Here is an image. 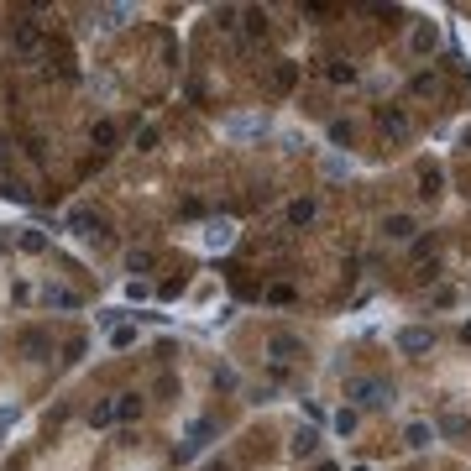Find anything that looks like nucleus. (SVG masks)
Returning a JSON list of instances; mask_svg holds the SVG:
<instances>
[{"label":"nucleus","instance_id":"39448f33","mask_svg":"<svg viewBox=\"0 0 471 471\" xmlns=\"http://www.w3.org/2000/svg\"><path fill=\"white\" fill-rule=\"evenodd\" d=\"M225 136H267V116H231Z\"/></svg>","mask_w":471,"mask_h":471},{"label":"nucleus","instance_id":"2f4dec72","mask_svg":"<svg viewBox=\"0 0 471 471\" xmlns=\"http://www.w3.org/2000/svg\"><path fill=\"white\" fill-rule=\"evenodd\" d=\"M314 471H335V466H330V461H325V466H314Z\"/></svg>","mask_w":471,"mask_h":471},{"label":"nucleus","instance_id":"6ab92c4d","mask_svg":"<svg viewBox=\"0 0 471 471\" xmlns=\"http://www.w3.org/2000/svg\"><path fill=\"white\" fill-rule=\"evenodd\" d=\"M89 424H94V429H105V424H116V403H94Z\"/></svg>","mask_w":471,"mask_h":471},{"label":"nucleus","instance_id":"f3484780","mask_svg":"<svg viewBox=\"0 0 471 471\" xmlns=\"http://www.w3.org/2000/svg\"><path fill=\"white\" fill-rule=\"evenodd\" d=\"M403 440H409L414 450H424L429 440H435V429H429V424H409V429H403Z\"/></svg>","mask_w":471,"mask_h":471},{"label":"nucleus","instance_id":"7ed1b4c3","mask_svg":"<svg viewBox=\"0 0 471 471\" xmlns=\"http://www.w3.org/2000/svg\"><path fill=\"white\" fill-rule=\"evenodd\" d=\"M429 346H435V330H424V325H409V330H398V351L419 356V351H429Z\"/></svg>","mask_w":471,"mask_h":471},{"label":"nucleus","instance_id":"4be33fe9","mask_svg":"<svg viewBox=\"0 0 471 471\" xmlns=\"http://www.w3.org/2000/svg\"><path fill=\"white\" fill-rule=\"evenodd\" d=\"M330 424H335V435H351V429H356V409H341Z\"/></svg>","mask_w":471,"mask_h":471},{"label":"nucleus","instance_id":"7c9ffc66","mask_svg":"<svg viewBox=\"0 0 471 471\" xmlns=\"http://www.w3.org/2000/svg\"><path fill=\"white\" fill-rule=\"evenodd\" d=\"M210 471H231V466H225V461H215V466H210Z\"/></svg>","mask_w":471,"mask_h":471},{"label":"nucleus","instance_id":"a878e982","mask_svg":"<svg viewBox=\"0 0 471 471\" xmlns=\"http://www.w3.org/2000/svg\"><path fill=\"white\" fill-rule=\"evenodd\" d=\"M351 173V163H346V157H325V178H346Z\"/></svg>","mask_w":471,"mask_h":471},{"label":"nucleus","instance_id":"4468645a","mask_svg":"<svg viewBox=\"0 0 471 471\" xmlns=\"http://www.w3.org/2000/svg\"><path fill=\"white\" fill-rule=\"evenodd\" d=\"M267 351L278 356V362H288V356H299V341H294V335H272V341H267Z\"/></svg>","mask_w":471,"mask_h":471},{"label":"nucleus","instance_id":"393cba45","mask_svg":"<svg viewBox=\"0 0 471 471\" xmlns=\"http://www.w3.org/2000/svg\"><path fill=\"white\" fill-rule=\"evenodd\" d=\"M131 341H136V330H131V325H121V330H110V346H116V351H126V346Z\"/></svg>","mask_w":471,"mask_h":471},{"label":"nucleus","instance_id":"ddd939ff","mask_svg":"<svg viewBox=\"0 0 471 471\" xmlns=\"http://www.w3.org/2000/svg\"><path fill=\"white\" fill-rule=\"evenodd\" d=\"M294 79H299V69H294V63H278V69H272V89H278V94H288V89H294Z\"/></svg>","mask_w":471,"mask_h":471},{"label":"nucleus","instance_id":"412c9836","mask_svg":"<svg viewBox=\"0 0 471 471\" xmlns=\"http://www.w3.org/2000/svg\"><path fill=\"white\" fill-rule=\"evenodd\" d=\"M314 445H319V435H314V429H299V440H294V456H314Z\"/></svg>","mask_w":471,"mask_h":471},{"label":"nucleus","instance_id":"423d86ee","mask_svg":"<svg viewBox=\"0 0 471 471\" xmlns=\"http://www.w3.org/2000/svg\"><path fill=\"white\" fill-rule=\"evenodd\" d=\"M210 440H215V424H210V419H194V424H188V445L178 450V461H188L199 445H210Z\"/></svg>","mask_w":471,"mask_h":471},{"label":"nucleus","instance_id":"f8f14e48","mask_svg":"<svg viewBox=\"0 0 471 471\" xmlns=\"http://www.w3.org/2000/svg\"><path fill=\"white\" fill-rule=\"evenodd\" d=\"M382 231H388L393 241H414V231H419V225H414L409 215H388V225H382Z\"/></svg>","mask_w":471,"mask_h":471},{"label":"nucleus","instance_id":"b1692460","mask_svg":"<svg viewBox=\"0 0 471 471\" xmlns=\"http://www.w3.org/2000/svg\"><path fill=\"white\" fill-rule=\"evenodd\" d=\"M429 47H435V26H419L414 32V53H429Z\"/></svg>","mask_w":471,"mask_h":471},{"label":"nucleus","instance_id":"cd10ccee","mask_svg":"<svg viewBox=\"0 0 471 471\" xmlns=\"http://www.w3.org/2000/svg\"><path fill=\"white\" fill-rule=\"evenodd\" d=\"M330 79H335V84H351L356 69H351V63H335V69H330Z\"/></svg>","mask_w":471,"mask_h":471},{"label":"nucleus","instance_id":"aec40b11","mask_svg":"<svg viewBox=\"0 0 471 471\" xmlns=\"http://www.w3.org/2000/svg\"><path fill=\"white\" fill-rule=\"evenodd\" d=\"M126 267H131V272H152V267H157V257H152V251H131Z\"/></svg>","mask_w":471,"mask_h":471},{"label":"nucleus","instance_id":"bb28decb","mask_svg":"<svg viewBox=\"0 0 471 471\" xmlns=\"http://www.w3.org/2000/svg\"><path fill=\"white\" fill-rule=\"evenodd\" d=\"M11 424H16V403H0V440L11 435Z\"/></svg>","mask_w":471,"mask_h":471},{"label":"nucleus","instance_id":"2eb2a0df","mask_svg":"<svg viewBox=\"0 0 471 471\" xmlns=\"http://www.w3.org/2000/svg\"><path fill=\"white\" fill-rule=\"evenodd\" d=\"M21 351L26 356H47V335L42 330H21Z\"/></svg>","mask_w":471,"mask_h":471},{"label":"nucleus","instance_id":"9b49d317","mask_svg":"<svg viewBox=\"0 0 471 471\" xmlns=\"http://www.w3.org/2000/svg\"><path fill=\"white\" fill-rule=\"evenodd\" d=\"M116 136H121L116 121H94V131H89V141L100 147V152H110V147H116Z\"/></svg>","mask_w":471,"mask_h":471},{"label":"nucleus","instance_id":"1a4fd4ad","mask_svg":"<svg viewBox=\"0 0 471 471\" xmlns=\"http://www.w3.org/2000/svg\"><path fill=\"white\" fill-rule=\"evenodd\" d=\"M377 121H382V131H388L393 141H403V136H409V116H403L398 105H382V116H377Z\"/></svg>","mask_w":471,"mask_h":471},{"label":"nucleus","instance_id":"f257e3e1","mask_svg":"<svg viewBox=\"0 0 471 471\" xmlns=\"http://www.w3.org/2000/svg\"><path fill=\"white\" fill-rule=\"evenodd\" d=\"M346 398H356L362 409H388L393 388H388V382H377V377H351V382H346Z\"/></svg>","mask_w":471,"mask_h":471},{"label":"nucleus","instance_id":"9d476101","mask_svg":"<svg viewBox=\"0 0 471 471\" xmlns=\"http://www.w3.org/2000/svg\"><path fill=\"white\" fill-rule=\"evenodd\" d=\"M42 304H47V309H79L84 299L73 294V288H42Z\"/></svg>","mask_w":471,"mask_h":471},{"label":"nucleus","instance_id":"20e7f679","mask_svg":"<svg viewBox=\"0 0 471 471\" xmlns=\"http://www.w3.org/2000/svg\"><path fill=\"white\" fill-rule=\"evenodd\" d=\"M131 6H94V26H100V32H116V26H126L131 21Z\"/></svg>","mask_w":471,"mask_h":471},{"label":"nucleus","instance_id":"0eeeda50","mask_svg":"<svg viewBox=\"0 0 471 471\" xmlns=\"http://www.w3.org/2000/svg\"><path fill=\"white\" fill-rule=\"evenodd\" d=\"M231 241H236V225L231 220H210V225H204V247H210V251H225Z\"/></svg>","mask_w":471,"mask_h":471},{"label":"nucleus","instance_id":"c756f323","mask_svg":"<svg viewBox=\"0 0 471 471\" xmlns=\"http://www.w3.org/2000/svg\"><path fill=\"white\" fill-rule=\"evenodd\" d=\"M267 299H272V304H288V299H294V288H288V283H278V288H267Z\"/></svg>","mask_w":471,"mask_h":471},{"label":"nucleus","instance_id":"f03ea898","mask_svg":"<svg viewBox=\"0 0 471 471\" xmlns=\"http://www.w3.org/2000/svg\"><path fill=\"white\" fill-rule=\"evenodd\" d=\"M11 53H16V58H37V53H42V21L16 16V21H11Z\"/></svg>","mask_w":471,"mask_h":471},{"label":"nucleus","instance_id":"dca6fc26","mask_svg":"<svg viewBox=\"0 0 471 471\" xmlns=\"http://www.w3.org/2000/svg\"><path fill=\"white\" fill-rule=\"evenodd\" d=\"M314 220V199H294L288 204V225H309Z\"/></svg>","mask_w":471,"mask_h":471},{"label":"nucleus","instance_id":"6e6552de","mask_svg":"<svg viewBox=\"0 0 471 471\" xmlns=\"http://www.w3.org/2000/svg\"><path fill=\"white\" fill-rule=\"evenodd\" d=\"M69 231H79V236H110L105 220H100L94 210H73V215H69Z\"/></svg>","mask_w":471,"mask_h":471},{"label":"nucleus","instance_id":"c85d7f7f","mask_svg":"<svg viewBox=\"0 0 471 471\" xmlns=\"http://www.w3.org/2000/svg\"><path fill=\"white\" fill-rule=\"evenodd\" d=\"M152 147H157V131L147 126V131H141V136H136V152H152Z\"/></svg>","mask_w":471,"mask_h":471},{"label":"nucleus","instance_id":"a211bd4d","mask_svg":"<svg viewBox=\"0 0 471 471\" xmlns=\"http://www.w3.org/2000/svg\"><path fill=\"white\" fill-rule=\"evenodd\" d=\"M136 414H141V398L136 393H121L116 398V419H136Z\"/></svg>","mask_w":471,"mask_h":471},{"label":"nucleus","instance_id":"5701e85b","mask_svg":"<svg viewBox=\"0 0 471 471\" xmlns=\"http://www.w3.org/2000/svg\"><path fill=\"white\" fill-rule=\"evenodd\" d=\"M21 251H47V236L42 231H21Z\"/></svg>","mask_w":471,"mask_h":471}]
</instances>
